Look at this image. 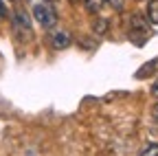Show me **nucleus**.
<instances>
[{"instance_id":"f257e3e1","label":"nucleus","mask_w":158,"mask_h":156,"mask_svg":"<svg viewBox=\"0 0 158 156\" xmlns=\"http://www.w3.org/2000/svg\"><path fill=\"white\" fill-rule=\"evenodd\" d=\"M33 18H35V22L42 24L44 29H53V27L57 24V15H55L53 7H48L44 0L33 7Z\"/></svg>"},{"instance_id":"f03ea898","label":"nucleus","mask_w":158,"mask_h":156,"mask_svg":"<svg viewBox=\"0 0 158 156\" xmlns=\"http://www.w3.org/2000/svg\"><path fill=\"white\" fill-rule=\"evenodd\" d=\"M13 29L18 33L20 40H31V20H29V15L22 11V9H15L13 11Z\"/></svg>"},{"instance_id":"7ed1b4c3","label":"nucleus","mask_w":158,"mask_h":156,"mask_svg":"<svg viewBox=\"0 0 158 156\" xmlns=\"http://www.w3.org/2000/svg\"><path fill=\"white\" fill-rule=\"evenodd\" d=\"M51 46L53 48H68L70 46V33L66 29H59V27H53L51 31Z\"/></svg>"},{"instance_id":"20e7f679","label":"nucleus","mask_w":158,"mask_h":156,"mask_svg":"<svg viewBox=\"0 0 158 156\" xmlns=\"http://www.w3.org/2000/svg\"><path fill=\"white\" fill-rule=\"evenodd\" d=\"M147 18L152 24H158V0H152L147 5Z\"/></svg>"},{"instance_id":"39448f33","label":"nucleus","mask_w":158,"mask_h":156,"mask_svg":"<svg viewBox=\"0 0 158 156\" xmlns=\"http://www.w3.org/2000/svg\"><path fill=\"white\" fill-rule=\"evenodd\" d=\"M141 156H158V143H149L141 150Z\"/></svg>"},{"instance_id":"423d86ee","label":"nucleus","mask_w":158,"mask_h":156,"mask_svg":"<svg viewBox=\"0 0 158 156\" xmlns=\"http://www.w3.org/2000/svg\"><path fill=\"white\" fill-rule=\"evenodd\" d=\"M84 2H86V9L88 11H99L101 5H103V0H84Z\"/></svg>"},{"instance_id":"0eeeda50","label":"nucleus","mask_w":158,"mask_h":156,"mask_svg":"<svg viewBox=\"0 0 158 156\" xmlns=\"http://www.w3.org/2000/svg\"><path fill=\"white\" fill-rule=\"evenodd\" d=\"M152 95H154V97H158V79L152 84Z\"/></svg>"},{"instance_id":"6e6552de","label":"nucleus","mask_w":158,"mask_h":156,"mask_svg":"<svg viewBox=\"0 0 158 156\" xmlns=\"http://www.w3.org/2000/svg\"><path fill=\"white\" fill-rule=\"evenodd\" d=\"M152 114H154V121H156V123H158V103H156V106H154V110H152Z\"/></svg>"},{"instance_id":"1a4fd4ad","label":"nucleus","mask_w":158,"mask_h":156,"mask_svg":"<svg viewBox=\"0 0 158 156\" xmlns=\"http://www.w3.org/2000/svg\"><path fill=\"white\" fill-rule=\"evenodd\" d=\"M0 18H5V2L0 0Z\"/></svg>"},{"instance_id":"9d476101","label":"nucleus","mask_w":158,"mask_h":156,"mask_svg":"<svg viewBox=\"0 0 158 156\" xmlns=\"http://www.w3.org/2000/svg\"><path fill=\"white\" fill-rule=\"evenodd\" d=\"M44 2H51V0H44Z\"/></svg>"}]
</instances>
